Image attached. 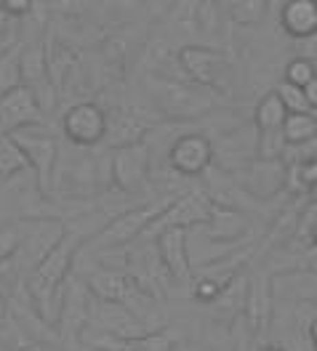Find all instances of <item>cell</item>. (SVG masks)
Instances as JSON below:
<instances>
[{
  "label": "cell",
  "mask_w": 317,
  "mask_h": 351,
  "mask_svg": "<svg viewBox=\"0 0 317 351\" xmlns=\"http://www.w3.org/2000/svg\"><path fill=\"white\" fill-rule=\"evenodd\" d=\"M147 90L155 101V107L165 120L189 123L195 117H203L216 110L219 99L213 90L200 88L189 80H176L165 75H147Z\"/></svg>",
  "instance_id": "cell-1"
},
{
  "label": "cell",
  "mask_w": 317,
  "mask_h": 351,
  "mask_svg": "<svg viewBox=\"0 0 317 351\" xmlns=\"http://www.w3.org/2000/svg\"><path fill=\"white\" fill-rule=\"evenodd\" d=\"M174 199L168 197H155L150 202H141L134 205L123 213H117L115 219H110L86 245L91 247H99V250H117V247H126L131 242L141 240V234L147 232V226L158 219L160 213L171 205Z\"/></svg>",
  "instance_id": "cell-2"
},
{
  "label": "cell",
  "mask_w": 317,
  "mask_h": 351,
  "mask_svg": "<svg viewBox=\"0 0 317 351\" xmlns=\"http://www.w3.org/2000/svg\"><path fill=\"white\" fill-rule=\"evenodd\" d=\"M11 138L22 149L27 168L35 176L38 195L48 197L56 165H59V141H56V136L45 131L43 125H35V128H22V131L11 133Z\"/></svg>",
  "instance_id": "cell-3"
},
{
  "label": "cell",
  "mask_w": 317,
  "mask_h": 351,
  "mask_svg": "<svg viewBox=\"0 0 317 351\" xmlns=\"http://www.w3.org/2000/svg\"><path fill=\"white\" fill-rule=\"evenodd\" d=\"M229 176L250 202L253 199H274L288 186V162L283 157H256L248 165L232 171Z\"/></svg>",
  "instance_id": "cell-4"
},
{
  "label": "cell",
  "mask_w": 317,
  "mask_h": 351,
  "mask_svg": "<svg viewBox=\"0 0 317 351\" xmlns=\"http://www.w3.org/2000/svg\"><path fill=\"white\" fill-rule=\"evenodd\" d=\"M176 62L189 83L208 90H226V77H229V62L224 53L203 43L181 45L176 51Z\"/></svg>",
  "instance_id": "cell-5"
},
{
  "label": "cell",
  "mask_w": 317,
  "mask_h": 351,
  "mask_svg": "<svg viewBox=\"0 0 317 351\" xmlns=\"http://www.w3.org/2000/svg\"><path fill=\"white\" fill-rule=\"evenodd\" d=\"M165 168L179 178H203L213 168V141L198 131L179 133L165 149Z\"/></svg>",
  "instance_id": "cell-6"
},
{
  "label": "cell",
  "mask_w": 317,
  "mask_h": 351,
  "mask_svg": "<svg viewBox=\"0 0 317 351\" xmlns=\"http://www.w3.org/2000/svg\"><path fill=\"white\" fill-rule=\"evenodd\" d=\"M110 178L123 195H141L152 181V154L144 141L110 149Z\"/></svg>",
  "instance_id": "cell-7"
},
{
  "label": "cell",
  "mask_w": 317,
  "mask_h": 351,
  "mask_svg": "<svg viewBox=\"0 0 317 351\" xmlns=\"http://www.w3.org/2000/svg\"><path fill=\"white\" fill-rule=\"evenodd\" d=\"M211 210H213V205H211V199L203 195V189H200V192H198V189H189V192H184L181 197L174 199V202L160 213L158 219L147 226V232L141 234V240H155L158 234L171 232V229H184V232H189L192 226H205L208 219H211Z\"/></svg>",
  "instance_id": "cell-8"
},
{
  "label": "cell",
  "mask_w": 317,
  "mask_h": 351,
  "mask_svg": "<svg viewBox=\"0 0 317 351\" xmlns=\"http://www.w3.org/2000/svg\"><path fill=\"white\" fill-rule=\"evenodd\" d=\"M91 293L86 282L80 277H69L67 287H64V298H62V308L56 317V338L64 343H80L83 332L89 330L91 322Z\"/></svg>",
  "instance_id": "cell-9"
},
{
  "label": "cell",
  "mask_w": 317,
  "mask_h": 351,
  "mask_svg": "<svg viewBox=\"0 0 317 351\" xmlns=\"http://www.w3.org/2000/svg\"><path fill=\"white\" fill-rule=\"evenodd\" d=\"M62 133L75 147H96L107 136V112L93 101H78L62 114Z\"/></svg>",
  "instance_id": "cell-10"
},
{
  "label": "cell",
  "mask_w": 317,
  "mask_h": 351,
  "mask_svg": "<svg viewBox=\"0 0 317 351\" xmlns=\"http://www.w3.org/2000/svg\"><path fill=\"white\" fill-rule=\"evenodd\" d=\"M43 123V112L38 110L35 96L27 86L14 88L0 96V133L3 136H11L22 128H35Z\"/></svg>",
  "instance_id": "cell-11"
},
{
  "label": "cell",
  "mask_w": 317,
  "mask_h": 351,
  "mask_svg": "<svg viewBox=\"0 0 317 351\" xmlns=\"http://www.w3.org/2000/svg\"><path fill=\"white\" fill-rule=\"evenodd\" d=\"M155 253L171 282L189 287L192 282V258H189V240L184 229H171L155 237Z\"/></svg>",
  "instance_id": "cell-12"
},
{
  "label": "cell",
  "mask_w": 317,
  "mask_h": 351,
  "mask_svg": "<svg viewBox=\"0 0 317 351\" xmlns=\"http://www.w3.org/2000/svg\"><path fill=\"white\" fill-rule=\"evenodd\" d=\"M200 229H203L208 242H224V245H232V247H240V245L250 242L248 216L237 213V210H229V208H219V205H213L211 219Z\"/></svg>",
  "instance_id": "cell-13"
},
{
  "label": "cell",
  "mask_w": 317,
  "mask_h": 351,
  "mask_svg": "<svg viewBox=\"0 0 317 351\" xmlns=\"http://www.w3.org/2000/svg\"><path fill=\"white\" fill-rule=\"evenodd\" d=\"M83 282L96 301H107V304H126L139 287L126 271H117L110 266H96Z\"/></svg>",
  "instance_id": "cell-14"
},
{
  "label": "cell",
  "mask_w": 317,
  "mask_h": 351,
  "mask_svg": "<svg viewBox=\"0 0 317 351\" xmlns=\"http://www.w3.org/2000/svg\"><path fill=\"white\" fill-rule=\"evenodd\" d=\"M91 346L99 351H176V335L168 330H150V332H141L136 338L117 341V338L102 335L93 330Z\"/></svg>",
  "instance_id": "cell-15"
},
{
  "label": "cell",
  "mask_w": 317,
  "mask_h": 351,
  "mask_svg": "<svg viewBox=\"0 0 317 351\" xmlns=\"http://www.w3.org/2000/svg\"><path fill=\"white\" fill-rule=\"evenodd\" d=\"M280 27L288 38L307 40L317 35V3L315 0H294L280 8Z\"/></svg>",
  "instance_id": "cell-16"
},
{
  "label": "cell",
  "mask_w": 317,
  "mask_h": 351,
  "mask_svg": "<svg viewBox=\"0 0 317 351\" xmlns=\"http://www.w3.org/2000/svg\"><path fill=\"white\" fill-rule=\"evenodd\" d=\"M147 125L139 120V114L131 110H117L115 114H107V136L110 138V149H120L136 141H144Z\"/></svg>",
  "instance_id": "cell-17"
},
{
  "label": "cell",
  "mask_w": 317,
  "mask_h": 351,
  "mask_svg": "<svg viewBox=\"0 0 317 351\" xmlns=\"http://www.w3.org/2000/svg\"><path fill=\"white\" fill-rule=\"evenodd\" d=\"M22 86H35L48 77V56H45V43L43 40H32L24 43L22 48Z\"/></svg>",
  "instance_id": "cell-18"
},
{
  "label": "cell",
  "mask_w": 317,
  "mask_h": 351,
  "mask_svg": "<svg viewBox=\"0 0 317 351\" xmlns=\"http://www.w3.org/2000/svg\"><path fill=\"white\" fill-rule=\"evenodd\" d=\"M288 117V112L283 110L277 93L270 90L267 96L259 99L256 110H253V128L259 133H277L283 128V120Z\"/></svg>",
  "instance_id": "cell-19"
},
{
  "label": "cell",
  "mask_w": 317,
  "mask_h": 351,
  "mask_svg": "<svg viewBox=\"0 0 317 351\" xmlns=\"http://www.w3.org/2000/svg\"><path fill=\"white\" fill-rule=\"evenodd\" d=\"M283 144L285 147H301V144H309L312 138H317V114L315 112H307V114H288L283 120Z\"/></svg>",
  "instance_id": "cell-20"
},
{
  "label": "cell",
  "mask_w": 317,
  "mask_h": 351,
  "mask_svg": "<svg viewBox=\"0 0 317 351\" xmlns=\"http://www.w3.org/2000/svg\"><path fill=\"white\" fill-rule=\"evenodd\" d=\"M22 40H14L0 53V96L22 86Z\"/></svg>",
  "instance_id": "cell-21"
},
{
  "label": "cell",
  "mask_w": 317,
  "mask_h": 351,
  "mask_svg": "<svg viewBox=\"0 0 317 351\" xmlns=\"http://www.w3.org/2000/svg\"><path fill=\"white\" fill-rule=\"evenodd\" d=\"M27 171V160L11 136L0 133V178H11Z\"/></svg>",
  "instance_id": "cell-22"
},
{
  "label": "cell",
  "mask_w": 317,
  "mask_h": 351,
  "mask_svg": "<svg viewBox=\"0 0 317 351\" xmlns=\"http://www.w3.org/2000/svg\"><path fill=\"white\" fill-rule=\"evenodd\" d=\"M296 242L317 250V202H304L296 221Z\"/></svg>",
  "instance_id": "cell-23"
},
{
  "label": "cell",
  "mask_w": 317,
  "mask_h": 351,
  "mask_svg": "<svg viewBox=\"0 0 317 351\" xmlns=\"http://www.w3.org/2000/svg\"><path fill=\"white\" fill-rule=\"evenodd\" d=\"M226 14H229V19H232V22L240 24V27H253V24H259L264 16H267V3H261V0L229 3Z\"/></svg>",
  "instance_id": "cell-24"
},
{
  "label": "cell",
  "mask_w": 317,
  "mask_h": 351,
  "mask_svg": "<svg viewBox=\"0 0 317 351\" xmlns=\"http://www.w3.org/2000/svg\"><path fill=\"white\" fill-rule=\"evenodd\" d=\"M315 77H317V66L296 56V59H291V62L285 64V77H283V83H288V86L301 88V90H304Z\"/></svg>",
  "instance_id": "cell-25"
},
{
  "label": "cell",
  "mask_w": 317,
  "mask_h": 351,
  "mask_svg": "<svg viewBox=\"0 0 317 351\" xmlns=\"http://www.w3.org/2000/svg\"><path fill=\"white\" fill-rule=\"evenodd\" d=\"M22 247V226L19 221L3 223L0 226V263L11 261Z\"/></svg>",
  "instance_id": "cell-26"
},
{
  "label": "cell",
  "mask_w": 317,
  "mask_h": 351,
  "mask_svg": "<svg viewBox=\"0 0 317 351\" xmlns=\"http://www.w3.org/2000/svg\"><path fill=\"white\" fill-rule=\"evenodd\" d=\"M274 93H277L283 110L288 112V114H307V112H312L309 110V104H307V99H304V90H301V88H294V86H288V83H280V86L274 88Z\"/></svg>",
  "instance_id": "cell-27"
},
{
  "label": "cell",
  "mask_w": 317,
  "mask_h": 351,
  "mask_svg": "<svg viewBox=\"0 0 317 351\" xmlns=\"http://www.w3.org/2000/svg\"><path fill=\"white\" fill-rule=\"evenodd\" d=\"M0 8H3V14H5L8 19H24V16L32 14L35 5H32L30 0H3Z\"/></svg>",
  "instance_id": "cell-28"
},
{
  "label": "cell",
  "mask_w": 317,
  "mask_h": 351,
  "mask_svg": "<svg viewBox=\"0 0 317 351\" xmlns=\"http://www.w3.org/2000/svg\"><path fill=\"white\" fill-rule=\"evenodd\" d=\"M296 43H298V59L317 66V35L307 38V40H296Z\"/></svg>",
  "instance_id": "cell-29"
},
{
  "label": "cell",
  "mask_w": 317,
  "mask_h": 351,
  "mask_svg": "<svg viewBox=\"0 0 317 351\" xmlns=\"http://www.w3.org/2000/svg\"><path fill=\"white\" fill-rule=\"evenodd\" d=\"M304 99H307V104H309V110L315 112L317 110V77L309 83V86L304 88Z\"/></svg>",
  "instance_id": "cell-30"
},
{
  "label": "cell",
  "mask_w": 317,
  "mask_h": 351,
  "mask_svg": "<svg viewBox=\"0 0 317 351\" xmlns=\"http://www.w3.org/2000/svg\"><path fill=\"white\" fill-rule=\"evenodd\" d=\"M8 317H11V311H8V301H5L3 295H0V328H5Z\"/></svg>",
  "instance_id": "cell-31"
},
{
  "label": "cell",
  "mask_w": 317,
  "mask_h": 351,
  "mask_svg": "<svg viewBox=\"0 0 317 351\" xmlns=\"http://www.w3.org/2000/svg\"><path fill=\"white\" fill-rule=\"evenodd\" d=\"M307 335H309L312 346H317V319H312V322H309V328H307Z\"/></svg>",
  "instance_id": "cell-32"
},
{
  "label": "cell",
  "mask_w": 317,
  "mask_h": 351,
  "mask_svg": "<svg viewBox=\"0 0 317 351\" xmlns=\"http://www.w3.org/2000/svg\"><path fill=\"white\" fill-rule=\"evenodd\" d=\"M8 22H11V19H8V16L3 14V8H0V38H5V32H8Z\"/></svg>",
  "instance_id": "cell-33"
},
{
  "label": "cell",
  "mask_w": 317,
  "mask_h": 351,
  "mask_svg": "<svg viewBox=\"0 0 317 351\" xmlns=\"http://www.w3.org/2000/svg\"><path fill=\"white\" fill-rule=\"evenodd\" d=\"M256 351H285L283 346H277V343H267V346H259Z\"/></svg>",
  "instance_id": "cell-34"
},
{
  "label": "cell",
  "mask_w": 317,
  "mask_h": 351,
  "mask_svg": "<svg viewBox=\"0 0 317 351\" xmlns=\"http://www.w3.org/2000/svg\"><path fill=\"white\" fill-rule=\"evenodd\" d=\"M315 351H317V346H315Z\"/></svg>",
  "instance_id": "cell-35"
}]
</instances>
